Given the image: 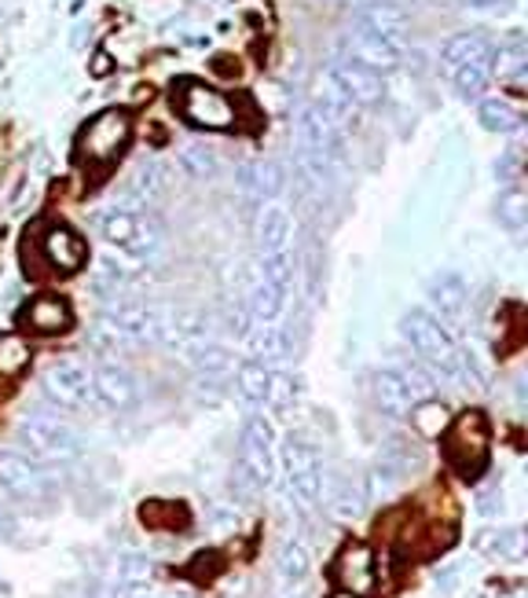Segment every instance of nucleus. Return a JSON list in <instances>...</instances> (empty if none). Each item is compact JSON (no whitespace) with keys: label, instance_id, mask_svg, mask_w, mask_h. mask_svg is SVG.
I'll return each mask as SVG.
<instances>
[{"label":"nucleus","instance_id":"1","mask_svg":"<svg viewBox=\"0 0 528 598\" xmlns=\"http://www.w3.org/2000/svg\"><path fill=\"white\" fill-rule=\"evenodd\" d=\"M19 441L22 449H30V459H74L77 452H81V438H77V430L70 422H63L59 416H52V411H30L26 419H22L19 427Z\"/></svg>","mask_w":528,"mask_h":598},{"label":"nucleus","instance_id":"2","mask_svg":"<svg viewBox=\"0 0 528 598\" xmlns=\"http://www.w3.org/2000/svg\"><path fill=\"white\" fill-rule=\"evenodd\" d=\"M400 334H404V342H411V350L422 356V361L433 364L444 378L455 372L459 345L451 342V334L440 328L437 320H429L426 312H407L400 320Z\"/></svg>","mask_w":528,"mask_h":598},{"label":"nucleus","instance_id":"3","mask_svg":"<svg viewBox=\"0 0 528 598\" xmlns=\"http://www.w3.org/2000/svg\"><path fill=\"white\" fill-rule=\"evenodd\" d=\"M448 459L462 477H473L488 455V422L477 411H466L462 419L448 422Z\"/></svg>","mask_w":528,"mask_h":598},{"label":"nucleus","instance_id":"4","mask_svg":"<svg viewBox=\"0 0 528 598\" xmlns=\"http://www.w3.org/2000/svg\"><path fill=\"white\" fill-rule=\"evenodd\" d=\"M283 463H286V488H290V499L301 510H312L319 503V492H323V474H319V459H316L312 444L301 438H290L283 449Z\"/></svg>","mask_w":528,"mask_h":598},{"label":"nucleus","instance_id":"5","mask_svg":"<svg viewBox=\"0 0 528 598\" xmlns=\"http://www.w3.org/2000/svg\"><path fill=\"white\" fill-rule=\"evenodd\" d=\"M239 470H242V481H253L261 488L275 477V433L264 416H253L246 422V430H242Z\"/></svg>","mask_w":528,"mask_h":598},{"label":"nucleus","instance_id":"6","mask_svg":"<svg viewBox=\"0 0 528 598\" xmlns=\"http://www.w3.org/2000/svg\"><path fill=\"white\" fill-rule=\"evenodd\" d=\"M41 386L55 405L63 408H88L96 405L92 394V372L77 361H55L48 372L41 375Z\"/></svg>","mask_w":528,"mask_h":598},{"label":"nucleus","instance_id":"7","mask_svg":"<svg viewBox=\"0 0 528 598\" xmlns=\"http://www.w3.org/2000/svg\"><path fill=\"white\" fill-rule=\"evenodd\" d=\"M52 481V474L44 470L37 459L22 452H0V492H8L11 499H26V496H37L44 492Z\"/></svg>","mask_w":528,"mask_h":598},{"label":"nucleus","instance_id":"8","mask_svg":"<svg viewBox=\"0 0 528 598\" xmlns=\"http://www.w3.org/2000/svg\"><path fill=\"white\" fill-rule=\"evenodd\" d=\"M129 133H132L129 114L107 111V114H99L96 122H88V129L81 133V151L92 162H110L129 144Z\"/></svg>","mask_w":528,"mask_h":598},{"label":"nucleus","instance_id":"9","mask_svg":"<svg viewBox=\"0 0 528 598\" xmlns=\"http://www.w3.org/2000/svg\"><path fill=\"white\" fill-rule=\"evenodd\" d=\"M184 114L202 129H228L235 122V107L220 92L206 89V85H191V89L184 92Z\"/></svg>","mask_w":528,"mask_h":598},{"label":"nucleus","instance_id":"10","mask_svg":"<svg viewBox=\"0 0 528 598\" xmlns=\"http://www.w3.org/2000/svg\"><path fill=\"white\" fill-rule=\"evenodd\" d=\"M92 394H96V405L99 408H110V411H125L136 405V383L125 367L118 364H103L92 372Z\"/></svg>","mask_w":528,"mask_h":598},{"label":"nucleus","instance_id":"11","mask_svg":"<svg viewBox=\"0 0 528 598\" xmlns=\"http://www.w3.org/2000/svg\"><path fill=\"white\" fill-rule=\"evenodd\" d=\"M338 584L345 595L363 598L374 587V554L363 543H352V547L341 551L338 558Z\"/></svg>","mask_w":528,"mask_h":598},{"label":"nucleus","instance_id":"12","mask_svg":"<svg viewBox=\"0 0 528 598\" xmlns=\"http://www.w3.org/2000/svg\"><path fill=\"white\" fill-rule=\"evenodd\" d=\"M41 254L55 272H77L85 265V243L70 228H48L41 239Z\"/></svg>","mask_w":528,"mask_h":598},{"label":"nucleus","instance_id":"13","mask_svg":"<svg viewBox=\"0 0 528 598\" xmlns=\"http://www.w3.org/2000/svg\"><path fill=\"white\" fill-rule=\"evenodd\" d=\"M374 400H378V408L389 419L411 416V408H415V400H411V394H407L400 372H378V378H374Z\"/></svg>","mask_w":528,"mask_h":598},{"label":"nucleus","instance_id":"14","mask_svg":"<svg viewBox=\"0 0 528 598\" xmlns=\"http://www.w3.org/2000/svg\"><path fill=\"white\" fill-rule=\"evenodd\" d=\"M70 306H66L63 298H55V294H44V298L30 301V312H26V323L33 331L41 334H59L70 328Z\"/></svg>","mask_w":528,"mask_h":598},{"label":"nucleus","instance_id":"15","mask_svg":"<svg viewBox=\"0 0 528 598\" xmlns=\"http://www.w3.org/2000/svg\"><path fill=\"white\" fill-rule=\"evenodd\" d=\"M180 350L191 356V364L206 378H224L231 367H235V356H231L224 345H217V342H180Z\"/></svg>","mask_w":528,"mask_h":598},{"label":"nucleus","instance_id":"16","mask_svg":"<svg viewBox=\"0 0 528 598\" xmlns=\"http://www.w3.org/2000/svg\"><path fill=\"white\" fill-rule=\"evenodd\" d=\"M154 573L151 558H143V554H118L114 562H110V587H121V591H136L140 584H147Z\"/></svg>","mask_w":528,"mask_h":598},{"label":"nucleus","instance_id":"17","mask_svg":"<svg viewBox=\"0 0 528 598\" xmlns=\"http://www.w3.org/2000/svg\"><path fill=\"white\" fill-rule=\"evenodd\" d=\"M246 342H250L253 361L264 364V367L286 361V353H290V339H286L283 328H257V331L246 334Z\"/></svg>","mask_w":528,"mask_h":598},{"label":"nucleus","instance_id":"18","mask_svg":"<svg viewBox=\"0 0 528 598\" xmlns=\"http://www.w3.org/2000/svg\"><path fill=\"white\" fill-rule=\"evenodd\" d=\"M477 551L499 562H521L525 558V532L521 529H495L477 540Z\"/></svg>","mask_w":528,"mask_h":598},{"label":"nucleus","instance_id":"19","mask_svg":"<svg viewBox=\"0 0 528 598\" xmlns=\"http://www.w3.org/2000/svg\"><path fill=\"white\" fill-rule=\"evenodd\" d=\"M268 378H272V372L264 364H257V361L239 364L235 386H239L242 405H261L264 408V397H268Z\"/></svg>","mask_w":528,"mask_h":598},{"label":"nucleus","instance_id":"20","mask_svg":"<svg viewBox=\"0 0 528 598\" xmlns=\"http://www.w3.org/2000/svg\"><path fill=\"white\" fill-rule=\"evenodd\" d=\"M286 239H290V217L279 206L264 210L261 217V254H286Z\"/></svg>","mask_w":528,"mask_h":598},{"label":"nucleus","instance_id":"21","mask_svg":"<svg viewBox=\"0 0 528 598\" xmlns=\"http://www.w3.org/2000/svg\"><path fill=\"white\" fill-rule=\"evenodd\" d=\"M426 298H429V306H437L440 312H459L466 306V283L448 272V276H437L429 283Z\"/></svg>","mask_w":528,"mask_h":598},{"label":"nucleus","instance_id":"22","mask_svg":"<svg viewBox=\"0 0 528 598\" xmlns=\"http://www.w3.org/2000/svg\"><path fill=\"white\" fill-rule=\"evenodd\" d=\"M136 217H132L129 210H107L99 213V232H103V239L110 246H129L132 239H136Z\"/></svg>","mask_w":528,"mask_h":598},{"label":"nucleus","instance_id":"23","mask_svg":"<svg viewBox=\"0 0 528 598\" xmlns=\"http://www.w3.org/2000/svg\"><path fill=\"white\" fill-rule=\"evenodd\" d=\"M275 569H279V580L290 587V584H301L308 576V551L301 547L297 540L283 543L279 558H275Z\"/></svg>","mask_w":528,"mask_h":598},{"label":"nucleus","instance_id":"24","mask_svg":"<svg viewBox=\"0 0 528 598\" xmlns=\"http://www.w3.org/2000/svg\"><path fill=\"white\" fill-rule=\"evenodd\" d=\"M411 422H415V430L422 433V438H440V433L448 430V408L444 405H437V400H422V405H415L411 408Z\"/></svg>","mask_w":528,"mask_h":598},{"label":"nucleus","instance_id":"25","mask_svg":"<svg viewBox=\"0 0 528 598\" xmlns=\"http://www.w3.org/2000/svg\"><path fill=\"white\" fill-rule=\"evenodd\" d=\"M30 364V345L22 334H0V375H19Z\"/></svg>","mask_w":528,"mask_h":598},{"label":"nucleus","instance_id":"26","mask_svg":"<svg viewBox=\"0 0 528 598\" xmlns=\"http://www.w3.org/2000/svg\"><path fill=\"white\" fill-rule=\"evenodd\" d=\"M330 514L341 518V521H352L363 514V492L360 488H352V481H341L334 499H330Z\"/></svg>","mask_w":528,"mask_h":598},{"label":"nucleus","instance_id":"27","mask_svg":"<svg viewBox=\"0 0 528 598\" xmlns=\"http://www.w3.org/2000/svg\"><path fill=\"white\" fill-rule=\"evenodd\" d=\"M294 378L286 372H272L268 378V397H264V405H268L272 411H286L294 405Z\"/></svg>","mask_w":528,"mask_h":598},{"label":"nucleus","instance_id":"28","mask_svg":"<svg viewBox=\"0 0 528 598\" xmlns=\"http://www.w3.org/2000/svg\"><path fill=\"white\" fill-rule=\"evenodd\" d=\"M400 378H404V386H407V394H411L415 405H422V400H433V378H429L418 364H411L407 372H400Z\"/></svg>","mask_w":528,"mask_h":598},{"label":"nucleus","instance_id":"29","mask_svg":"<svg viewBox=\"0 0 528 598\" xmlns=\"http://www.w3.org/2000/svg\"><path fill=\"white\" fill-rule=\"evenodd\" d=\"M180 166L191 173V177H206V173L217 169V162H213V155H209L206 147H187L184 158H180Z\"/></svg>","mask_w":528,"mask_h":598},{"label":"nucleus","instance_id":"30","mask_svg":"<svg viewBox=\"0 0 528 598\" xmlns=\"http://www.w3.org/2000/svg\"><path fill=\"white\" fill-rule=\"evenodd\" d=\"M437 584H440V591H451V587L459 584V565H448V569L437 576Z\"/></svg>","mask_w":528,"mask_h":598},{"label":"nucleus","instance_id":"31","mask_svg":"<svg viewBox=\"0 0 528 598\" xmlns=\"http://www.w3.org/2000/svg\"><path fill=\"white\" fill-rule=\"evenodd\" d=\"M213 525L224 529V525H235V514H231L228 507H213Z\"/></svg>","mask_w":528,"mask_h":598},{"label":"nucleus","instance_id":"32","mask_svg":"<svg viewBox=\"0 0 528 598\" xmlns=\"http://www.w3.org/2000/svg\"><path fill=\"white\" fill-rule=\"evenodd\" d=\"M506 224H521V199H510L506 202Z\"/></svg>","mask_w":528,"mask_h":598},{"label":"nucleus","instance_id":"33","mask_svg":"<svg viewBox=\"0 0 528 598\" xmlns=\"http://www.w3.org/2000/svg\"><path fill=\"white\" fill-rule=\"evenodd\" d=\"M334 598H356V595H345V591H338Z\"/></svg>","mask_w":528,"mask_h":598},{"label":"nucleus","instance_id":"34","mask_svg":"<svg viewBox=\"0 0 528 598\" xmlns=\"http://www.w3.org/2000/svg\"><path fill=\"white\" fill-rule=\"evenodd\" d=\"M0 525H4V510H0Z\"/></svg>","mask_w":528,"mask_h":598}]
</instances>
